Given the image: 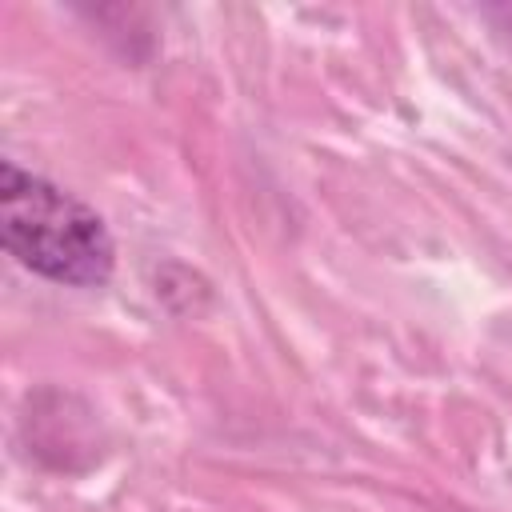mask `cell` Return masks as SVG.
<instances>
[{
  "mask_svg": "<svg viewBox=\"0 0 512 512\" xmlns=\"http://www.w3.org/2000/svg\"><path fill=\"white\" fill-rule=\"evenodd\" d=\"M0 240L28 272L68 288H100L116 268L100 212L16 160L0 164Z\"/></svg>",
  "mask_w": 512,
  "mask_h": 512,
  "instance_id": "cell-1",
  "label": "cell"
}]
</instances>
